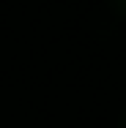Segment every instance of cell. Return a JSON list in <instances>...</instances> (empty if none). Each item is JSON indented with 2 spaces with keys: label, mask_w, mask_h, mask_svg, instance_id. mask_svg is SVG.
<instances>
[{
  "label": "cell",
  "mask_w": 126,
  "mask_h": 128,
  "mask_svg": "<svg viewBox=\"0 0 126 128\" xmlns=\"http://www.w3.org/2000/svg\"><path fill=\"white\" fill-rule=\"evenodd\" d=\"M118 128H126V104L121 109V114H118Z\"/></svg>",
  "instance_id": "obj_2"
},
{
  "label": "cell",
  "mask_w": 126,
  "mask_h": 128,
  "mask_svg": "<svg viewBox=\"0 0 126 128\" xmlns=\"http://www.w3.org/2000/svg\"><path fill=\"white\" fill-rule=\"evenodd\" d=\"M107 6H110L112 14H118L121 19H126V0H107Z\"/></svg>",
  "instance_id": "obj_1"
}]
</instances>
